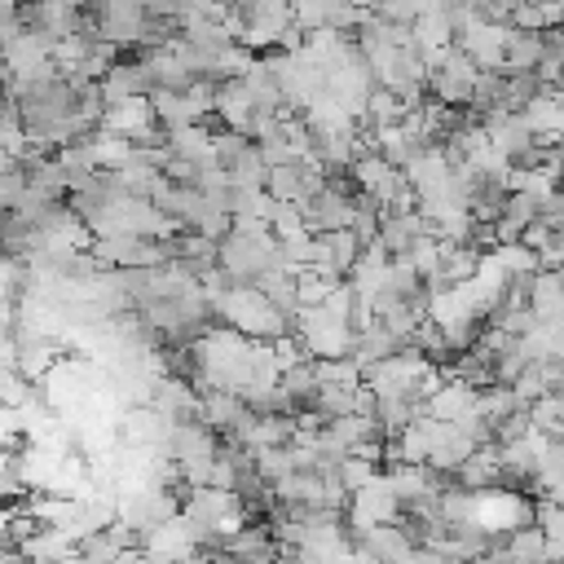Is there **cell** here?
Wrapping results in <instances>:
<instances>
[{"instance_id": "obj_3", "label": "cell", "mask_w": 564, "mask_h": 564, "mask_svg": "<svg viewBox=\"0 0 564 564\" xmlns=\"http://www.w3.org/2000/svg\"><path fill=\"white\" fill-rule=\"evenodd\" d=\"M317 185H322V163H317L313 154H295V159L269 167L264 194L278 198V203H304Z\"/></svg>"}, {"instance_id": "obj_2", "label": "cell", "mask_w": 564, "mask_h": 564, "mask_svg": "<svg viewBox=\"0 0 564 564\" xmlns=\"http://www.w3.org/2000/svg\"><path fill=\"white\" fill-rule=\"evenodd\" d=\"M476 79H480V66H476L458 44H445V48L432 53V66H427V97H436V101H445V106H471Z\"/></svg>"}, {"instance_id": "obj_1", "label": "cell", "mask_w": 564, "mask_h": 564, "mask_svg": "<svg viewBox=\"0 0 564 564\" xmlns=\"http://www.w3.org/2000/svg\"><path fill=\"white\" fill-rule=\"evenodd\" d=\"M278 260V238L264 220H234L216 238V269L238 286H256V278Z\"/></svg>"}]
</instances>
